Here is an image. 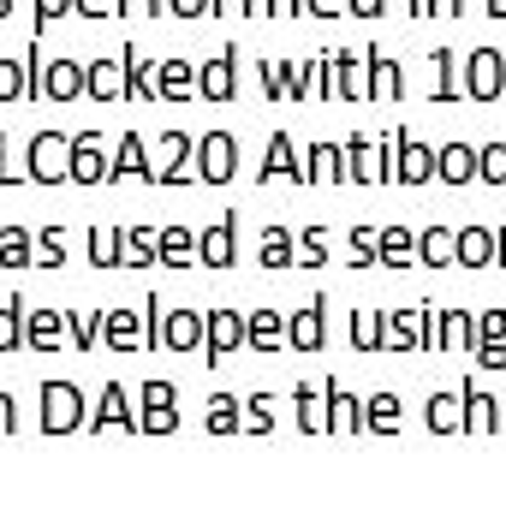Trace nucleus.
<instances>
[{
	"label": "nucleus",
	"instance_id": "1",
	"mask_svg": "<svg viewBox=\"0 0 506 512\" xmlns=\"http://www.w3.org/2000/svg\"><path fill=\"white\" fill-rule=\"evenodd\" d=\"M233 161H239V155H233V137H209L197 173H203V179H233Z\"/></svg>",
	"mask_w": 506,
	"mask_h": 512
},
{
	"label": "nucleus",
	"instance_id": "2",
	"mask_svg": "<svg viewBox=\"0 0 506 512\" xmlns=\"http://www.w3.org/2000/svg\"><path fill=\"white\" fill-rule=\"evenodd\" d=\"M239 340H245V328H239V316H233V310L209 316V358H227V346H239Z\"/></svg>",
	"mask_w": 506,
	"mask_h": 512
},
{
	"label": "nucleus",
	"instance_id": "3",
	"mask_svg": "<svg viewBox=\"0 0 506 512\" xmlns=\"http://www.w3.org/2000/svg\"><path fill=\"white\" fill-rule=\"evenodd\" d=\"M60 149H66L60 137H36V149H30V167H36L42 179H60V173H66V167H60Z\"/></svg>",
	"mask_w": 506,
	"mask_h": 512
},
{
	"label": "nucleus",
	"instance_id": "4",
	"mask_svg": "<svg viewBox=\"0 0 506 512\" xmlns=\"http://www.w3.org/2000/svg\"><path fill=\"white\" fill-rule=\"evenodd\" d=\"M72 411H78V393L72 387H48V429H66Z\"/></svg>",
	"mask_w": 506,
	"mask_h": 512
},
{
	"label": "nucleus",
	"instance_id": "5",
	"mask_svg": "<svg viewBox=\"0 0 506 512\" xmlns=\"http://www.w3.org/2000/svg\"><path fill=\"white\" fill-rule=\"evenodd\" d=\"M203 262H209V268H227V262H233V227H215V233L203 239Z\"/></svg>",
	"mask_w": 506,
	"mask_h": 512
},
{
	"label": "nucleus",
	"instance_id": "6",
	"mask_svg": "<svg viewBox=\"0 0 506 512\" xmlns=\"http://www.w3.org/2000/svg\"><path fill=\"white\" fill-rule=\"evenodd\" d=\"M471 72H477V78H471V90H477V96H495V90H501V78H495V72H501V60H495V54H477V66H471Z\"/></svg>",
	"mask_w": 506,
	"mask_h": 512
},
{
	"label": "nucleus",
	"instance_id": "7",
	"mask_svg": "<svg viewBox=\"0 0 506 512\" xmlns=\"http://www.w3.org/2000/svg\"><path fill=\"white\" fill-rule=\"evenodd\" d=\"M90 96H120V66L96 60V66H90Z\"/></svg>",
	"mask_w": 506,
	"mask_h": 512
},
{
	"label": "nucleus",
	"instance_id": "8",
	"mask_svg": "<svg viewBox=\"0 0 506 512\" xmlns=\"http://www.w3.org/2000/svg\"><path fill=\"white\" fill-rule=\"evenodd\" d=\"M72 179H108V167H102V155H96L90 143H78V155H72Z\"/></svg>",
	"mask_w": 506,
	"mask_h": 512
},
{
	"label": "nucleus",
	"instance_id": "9",
	"mask_svg": "<svg viewBox=\"0 0 506 512\" xmlns=\"http://www.w3.org/2000/svg\"><path fill=\"white\" fill-rule=\"evenodd\" d=\"M441 173H447V179H459V185H465V179H471V173H477V155H471V149H447V155H441Z\"/></svg>",
	"mask_w": 506,
	"mask_h": 512
},
{
	"label": "nucleus",
	"instance_id": "10",
	"mask_svg": "<svg viewBox=\"0 0 506 512\" xmlns=\"http://www.w3.org/2000/svg\"><path fill=\"white\" fill-rule=\"evenodd\" d=\"M167 346H197V316L173 310V316H167Z\"/></svg>",
	"mask_w": 506,
	"mask_h": 512
},
{
	"label": "nucleus",
	"instance_id": "11",
	"mask_svg": "<svg viewBox=\"0 0 506 512\" xmlns=\"http://www.w3.org/2000/svg\"><path fill=\"white\" fill-rule=\"evenodd\" d=\"M203 96H233V60H221V66L203 72Z\"/></svg>",
	"mask_w": 506,
	"mask_h": 512
},
{
	"label": "nucleus",
	"instance_id": "12",
	"mask_svg": "<svg viewBox=\"0 0 506 512\" xmlns=\"http://www.w3.org/2000/svg\"><path fill=\"white\" fill-rule=\"evenodd\" d=\"M429 173H435V155H429V149H405V173H399V179H411V185H423Z\"/></svg>",
	"mask_w": 506,
	"mask_h": 512
},
{
	"label": "nucleus",
	"instance_id": "13",
	"mask_svg": "<svg viewBox=\"0 0 506 512\" xmlns=\"http://www.w3.org/2000/svg\"><path fill=\"white\" fill-rule=\"evenodd\" d=\"M286 256H292V245H286V233H280V227H268V233H262V262H268V268H280Z\"/></svg>",
	"mask_w": 506,
	"mask_h": 512
},
{
	"label": "nucleus",
	"instance_id": "14",
	"mask_svg": "<svg viewBox=\"0 0 506 512\" xmlns=\"http://www.w3.org/2000/svg\"><path fill=\"white\" fill-rule=\"evenodd\" d=\"M48 96H78V66H54L48 72Z\"/></svg>",
	"mask_w": 506,
	"mask_h": 512
},
{
	"label": "nucleus",
	"instance_id": "15",
	"mask_svg": "<svg viewBox=\"0 0 506 512\" xmlns=\"http://www.w3.org/2000/svg\"><path fill=\"white\" fill-rule=\"evenodd\" d=\"M161 78H167V84H161V96H191V72H185V66H167Z\"/></svg>",
	"mask_w": 506,
	"mask_h": 512
},
{
	"label": "nucleus",
	"instance_id": "16",
	"mask_svg": "<svg viewBox=\"0 0 506 512\" xmlns=\"http://www.w3.org/2000/svg\"><path fill=\"white\" fill-rule=\"evenodd\" d=\"M316 316H322V310H310V316L292 328V346H316V340H322V322H316Z\"/></svg>",
	"mask_w": 506,
	"mask_h": 512
},
{
	"label": "nucleus",
	"instance_id": "17",
	"mask_svg": "<svg viewBox=\"0 0 506 512\" xmlns=\"http://www.w3.org/2000/svg\"><path fill=\"white\" fill-rule=\"evenodd\" d=\"M274 340H280V322H274V316H256L251 322V346H274Z\"/></svg>",
	"mask_w": 506,
	"mask_h": 512
},
{
	"label": "nucleus",
	"instance_id": "18",
	"mask_svg": "<svg viewBox=\"0 0 506 512\" xmlns=\"http://www.w3.org/2000/svg\"><path fill=\"white\" fill-rule=\"evenodd\" d=\"M459 256H471V262H489V233H465V239H459Z\"/></svg>",
	"mask_w": 506,
	"mask_h": 512
},
{
	"label": "nucleus",
	"instance_id": "19",
	"mask_svg": "<svg viewBox=\"0 0 506 512\" xmlns=\"http://www.w3.org/2000/svg\"><path fill=\"white\" fill-rule=\"evenodd\" d=\"M108 340H114V346H131V340H137V316H114V322H108Z\"/></svg>",
	"mask_w": 506,
	"mask_h": 512
},
{
	"label": "nucleus",
	"instance_id": "20",
	"mask_svg": "<svg viewBox=\"0 0 506 512\" xmlns=\"http://www.w3.org/2000/svg\"><path fill=\"white\" fill-rule=\"evenodd\" d=\"M292 167V155H286V143H268V161H262V173L274 179V173H286Z\"/></svg>",
	"mask_w": 506,
	"mask_h": 512
},
{
	"label": "nucleus",
	"instance_id": "21",
	"mask_svg": "<svg viewBox=\"0 0 506 512\" xmlns=\"http://www.w3.org/2000/svg\"><path fill=\"white\" fill-rule=\"evenodd\" d=\"M30 340H36V346H54V340H60L54 316H36V322H30Z\"/></svg>",
	"mask_w": 506,
	"mask_h": 512
},
{
	"label": "nucleus",
	"instance_id": "22",
	"mask_svg": "<svg viewBox=\"0 0 506 512\" xmlns=\"http://www.w3.org/2000/svg\"><path fill=\"white\" fill-rule=\"evenodd\" d=\"M120 417H126V393L108 387V399H102V423H120Z\"/></svg>",
	"mask_w": 506,
	"mask_h": 512
},
{
	"label": "nucleus",
	"instance_id": "23",
	"mask_svg": "<svg viewBox=\"0 0 506 512\" xmlns=\"http://www.w3.org/2000/svg\"><path fill=\"white\" fill-rule=\"evenodd\" d=\"M114 173H143V149H137V137H126V149H120V167Z\"/></svg>",
	"mask_w": 506,
	"mask_h": 512
},
{
	"label": "nucleus",
	"instance_id": "24",
	"mask_svg": "<svg viewBox=\"0 0 506 512\" xmlns=\"http://www.w3.org/2000/svg\"><path fill=\"white\" fill-rule=\"evenodd\" d=\"M185 251H191V239H185V233H167V239H161V256H167V262H179Z\"/></svg>",
	"mask_w": 506,
	"mask_h": 512
},
{
	"label": "nucleus",
	"instance_id": "25",
	"mask_svg": "<svg viewBox=\"0 0 506 512\" xmlns=\"http://www.w3.org/2000/svg\"><path fill=\"white\" fill-rule=\"evenodd\" d=\"M370 411H376V429H393V423H399V417H393V399H376Z\"/></svg>",
	"mask_w": 506,
	"mask_h": 512
},
{
	"label": "nucleus",
	"instance_id": "26",
	"mask_svg": "<svg viewBox=\"0 0 506 512\" xmlns=\"http://www.w3.org/2000/svg\"><path fill=\"white\" fill-rule=\"evenodd\" d=\"M209 429H233V405H227V399H215V417H209Z\"/></svg>",
	"mask_w": 506,
	"mask_h": 512
},
{
	"label": "nucleus",
	"instance_id": "27",
	"mask_svg": "<svg viewBox=\"0 0 506 512\" xmlns=\"http://www.w3.org/2000/svg\"><path fill=\"white\" fill-rule=\"evenodd\" d=\"M405 245H411V239H405V233H387V239H381V251L393 256V262H399V256H405Z\"/></svg>",
	"mask_w": 506,
	"mask_h": 512
},
{
	"label": "nucleus",
	"instance_id": "28",
	"mask_svg": "<svg viewBox=\"0 0 506 512\" xmlns=\"http://www.w3.org/2000/svg\"><path fill=\"white\" fill-rule=\"evenodd\" d=\"M435 429H453V399H435Z\"/></svg>",
	"mask_w": 506,
	"mask_h": 512
},
{
	"label": "nucleus",
	"instance_id": "29",
	"mask_svg": "<svg viewBox=\"0 0 506 512\" xmlns=\"http://www.w3.org/2000/svg\"><path fill=\"white\" fill-rule=\"evenodd\" d=\"M12 316H18V304H12V310L0 316V346H12V340H18V328H12Z\"/></svg>",
	"mask_w": 506,
	"mask_h": 512
},
{
	"label": "nucleus",
	"instance_id": "30",
	"mask_svg": "<svg viewBox=\"0 0 506 512\" xmlns=\"http://www.w3.org/2000/svg\"><path fill=\"white\" fill-rule=\"evenodd\" d=\"M0 96H18V72H12L6 60H0Z\"/></svg>",
	"mask_w": 506,
	"mask_h": 512
},
{
	"label": "nucleus",
	"instance_id": "31",
	"mask_svg": "<svg viewBox=\"0 0 506 512\" xmlns=\"http://www.w3.org/2000/svg\"><path fill=\"white\" fill-rule=\"evenodd\" d=\"M376 340H381V328L364 316V322H358V346H376Z\"/></svg>",
	"mask_w": 506,
	"mask_h": 512
},
{
	"label": "nucleus",
	"instance_id": "32",
	"mask_svg": "<svg viewBox=\"0 0 506 512\" xmlns=\"http://www.w3.org/2000/svg\"><path fill=\"white\" fill-rule=\"evenodd\" d=\"M310 6H316V12H334V6H340V0H310Z\"/></svg>",
	"mask_w": 506,
	"mask_h": 512
},
{
	"label": "nucleus",
	"instance_id": "33",
	"mask_svg": "<svg viewBox=\"0 0 506 512\" xmlns=\"http://www.w3.org/2000/svg\"><path fill=\"white\" fill-rule=\"evenodd\" d=\"M352 6H358V12H376L381 0H352Z\"/></svg>",
	"mask_w": 506,
	"mask_h": 512
},
{
	"label": "nucleus",
	"instance_id": "34",
	"mask_svg": "<svg viewBox=\"0 0 506 512\" xmlns=\"http://www.w3.org/2000/svg\"><path fill=\"white\" fill-rule=\"evenodd\" d=\"M60 6H66V0H42V12H60Z\"/></svg>",
	"mask_w": 506,
	"mask_h": 512
}]
</instances>
